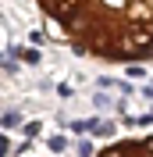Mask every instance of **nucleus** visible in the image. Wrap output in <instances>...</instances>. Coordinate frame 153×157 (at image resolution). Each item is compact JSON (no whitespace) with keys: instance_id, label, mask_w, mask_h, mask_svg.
<instances>
[{"instance_id":"nucleus-1","label":"nucleus","mask_w":153,"mask_h":157,"mask_svg":"<svg viewBox=\"0 0 153 157\" xmlns=\"http://www.w3.org/2000/svg\"><path fill=\"white\" fill-rule=\"evenodd\" d=\"M68 47L110 64L153 61V0H36Z\"/></svg>"},{"instance_id":"nucleus-2","label":"nucleus","mask_w":153,"mask_h":157,"mask_svg":"<svg viewBox=\"0 0 153 157\" xmlns=\"http://www.w3.org/2000/svg\"><path fill=\"white\" fill-rule=\"evenodd\" d=\"M96 157H153V132L150 136H132V139H118L110 147H103Z\"/></svg>"}]
</instances>
